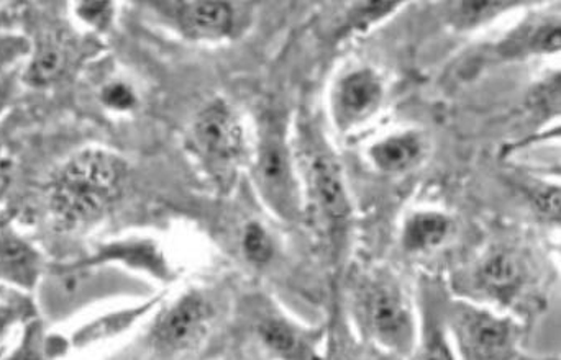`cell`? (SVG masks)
<instances>
[{
	"mask_svg": "<svg viewBox=\"0 0 561 360\" xmlns=\"http://www.w3.org/2000/svg\"><path fill=\"white\" fill-rule=\"evenodd\" d=\"M193 141L214 176L227 184L243 154V135L236 115L224 104H214L197 115Z\"/></svg>",
	"mask_w": 561,
	"mask_h": 360,
	"instance_id": "cell-9",
	"label": "cell"
},
{
	"mask_svg": "<svg viewBox=\"0 0 561 360\" xmlns=\"http://www.w3.org/2000/svg\"><path fill=\"white\" fill-rule=\"evenodd\" d=\"M451 231H454V220L444 211H414L402 224V249L408 254L432 253L447 243Z\"/></svg>",
	"mask_w": 561,
	"mask_h": 360,
	"instance_id": "cell-13",
	"label": "cell"
},
{
	"mask_svg": "<svg viewBox=\"0 0 561 360\" xmlns=\"http://www.w3.org/2000/svg\"><path fill=\"white\" fill-rule=\"evenodd\" d=\"M127 166L105 151H84L72 158L51 191V207L68 223H85L101 217L115 200Z\"/></svg>",
	"mask_w": 561,
	"mask_h": 360,
	"instance_id": "cell-2",
	"label": "cell"
},
{
	"mask_svg": "<svg viewBox=\"0 0 561 360\" xmlns=\"http://www.w3.org/2000/svg\"><path fill=\"white\" fill-rule=\"evenodd\" d=\"M526 48V51L552 53L560 49V23H546L527 33V42L514 45V51Z\"/></svg>",
	"mask_w": 561,
	"mask_h": 360,
	"instance_id": "cell-19",
	"label": "cell"
},
{
	"mask_svg": "<svg viewBox=\"0 0 561 360\" xmlns=\"http://www.w3.org/2000/svg\"><path fill=\"white\" fill-rule=\"evenodd\" d=\"M111 7L108 2H82L79 3L78 15L91 25H102L108 22Z\"/></svg>",
	"mask_w": 561,
	"mask_h": 360,
	"instance_id": "cell-24",
	"label": "cell"
},
{
	"mask_svg": "<svg viewBox=\"0 0 561 360\" xmlns=\"http://www.w3.org/2000/svg\"><path fill=\"white\" fill-rule=\"evenodd\" d=\"M247 320L253 336L263 349L276 360H322L319 351L322 333L287 318L283 312L262 295L247 303Z\"/></svg>",
	"mask_w": 561,
	"mask_h": 360,
	"instance_id": "cell-8",
	"label": "cell"
},
{
	"mask_svg": "<svg viewBox=\"0 0 561 360\" xmlns=\"http://www.w3.org/2000/svg\"><path fill=\"white\" fill-rule=\"evenodd\" d=\"M240 253L253 267H266L278 253L272 231L259 220H250L240 230Z\"/></svg>",
	"mask_w": 561,
	"mask_h": 360,
	"instance_id": "cell-18",
	"label": "cell"
},
{
	"mask_svg": "<svg viewBox=\"0 0 561 360\" xmlns=\"http://www.w3.org/2000/svg\"><path fill=\"white\" fill-rule=\"evenodd\" d=\"M13 94V79L0 78V112L7 107Z\"/></svg>",
	"mask_w": 561,
	"mask_h": 360,
	"instance_id": "cell-26",
	"label": "cell"
},
{
	"mask_svg": "<svg viewBox=\"0 0 561 360\" xmlns=\"http://www.w3.org/2000/svg\"><path fill=\"white\" fill-rule=\"evenodd\" d=\"M30 51L28 42L22 36H0V71Z\"/></svg>",
	"mask_w": 561,
	"mask_h": 360,
	"instance_id": "cell-23",
	"label": "cell"
},
{
	"mask_svg": "<svg viewBox=\"0 0 561 360\" xmlns=\"http://www.w3.org/2000/svg\"><path fill=\"white\" fill-rule=\"evenodd\" d=\"M513 5V2H460L457 3L455 20L460 22V25H474L496 15L504 7Z\"/></svg>",
	"mask_w": 561,
	"mask_h": 360,
	"instance_id": "cell-20",
	"label": "cell"
},
{
	"mask_svg": "<svg viewBox=\"0 0 561 360\" xmlns=\"http://www.w3.org/2000/svg\"><path fill=\"white\" fill-rule=\"evenodd\" d=\"M322 360H402L394 356L386 355L381 349L375 348L365 341V345L356 341L350 332L348 325L343 320L339 306L332 315V325H330L329 339H327L325 352Z\"/></svg>",
	"mask_w": 561,
	"mask_h": 360,
	"instance_id": "cell-16",
	"label": "cell"
},
{
	"mask_svg": "<svg viewBox=\"0 0 561 360\" xmlns=\"http://www.w3.org/2000/svg\"><path fill=\"white\" fill-rule=\"evenodd\" d=\"M42 272L35 247L12 230H0V279L32 289Z\"/></svg>",
	"mask_w": 561,
	"mask_h": 360,
	"instance_id": "cell-14",
	"label": "cell"
},
{
	"mask_svg": "<svg viewBox=\"0 0 561 360\" xmlns=\"http://www.w3.org/2000/svg\"><path fill=\"white\" fill-rule=\"evenodd\" d=\"M348 309L363 341L405 360L414 351L419 328L414 306L399 277L386 267H369L348 280Z\"/></svg>",
	"mask_w": 561,
	"mask_h": 360,
	"instance_id": "cell-1",
	"label": "cell"
},
{
	"mask_svg": "<svg viewBox=\"0 0 561 360\" xmlns=\"http://www.w3.org/2000/svg\"><path fill=\"white\" fill-rule=\"evenodd\" d=\"M68 66V43L62 36L49 33L36 43L32 59L23 72V82L32 88H48L66 74Z\"/></svg>",
	"mask_w": 561,
	"mask_h": 360,
	"instance_id": "cell-15",
	"label": "cell"
},
{
	"mask_svg": "<svg viewBox=\"0 0 561 360\" xmlns=\"http://www.w3.org/2000/svg\"><path fill=\"white\" fill-rule=\"evenodd\" d=\"M23 309L19 305H10V303H0V339L10 332L19 320H22Z\"/></svg>",
	"mask_w": 561,
	"mask_h": 360,
	"instance_id": "cell-25",
	"label": "cell"
},
{
	"mask_svg": "<svg viewBox=\"0 0 561 360\" xmlns=\"http://www.w3.org/2000/svg\"><path fill=\"white\" fill-rule=\"evenodd\" d=\"M382 84L371 69H359L342 79L333 95V115L340 128H350L378 111Z\"/></svg>",
	"mask_w": 561,
	"mask_h": 360,
	"instance_id": "cell-10",
	"label": "cell"
},
{
	"mask_svg": "<svg viewBox=\"0 0 561 360\" xmlns=\"http://www.w3.org/2000/svg\"><path fill=\"white\" fill-rule=\"evenodd\" d=\"M174 16L184 35L197 39H217L233 28V9L230 3L216 0L173 3Z\"/></svg>",
	"mask_w": 561,
	"mask_h": 360,
	"instance_id": "cell-12",
	"label": "cell"
},
{
	"mask_svg": "<svg viewBox=\"0 0 561 360\" xmlns=\"http://www.w3.org/2000/svg\"><path fill=\"white\" fill-rule=\"evenodd\" d=\"M253 182L263 204L280 221L293 224L304 217L302 194L278 121H268L263 128L253 164Z\"/></svg>",
	"mask_w": 561,
	"mask_h": 360,
	"instance_id": "cell-5",
	"label": "cell"
},
{
	"mask_svg": "<svg viewBox=\"0 0 561 360\" xmlns=\"http://www.w3.org/2000/svg\"><path fill=\"white\" fill-rule=\"evenodd\" d=\"M309 214L313 227L322 231L333 249L343 246L352 223L353 207L343 181L342 170L332 156L319 154L307 171V205L304 214Z\"/></svg>",
	"mask_w": 561,
	"mask_h": 360,
	"instance_id": "cell-6",
	"label": "cell"
},
{
	"mask_svg": "<svg viewBox=\"0 0 561 360\" xmlns=\"http://www.w3.org/2000/svg\"><path fill=\"white\" fill-rule=\"evenodd\" d=\"M445 302L447 297L442 293L437 283H427L424 287L421 329L414 351L405 360H458L445 326Z\"/></svg>",
	"mask_w": 561,
	"mask_h": 360,
	"instance_id": "cell-11",
	"label": "cell"
},
{
	"mask_svg": "<svg viewBox=\"0 0 561 360\" xmlns=\"http://www.w3.org/2000/svg\"><path fill=\"white\" fill-rule=\"evenodd\" d=\"M101 101L112 111H130L137 97L127 84L112 82L102 89Z\"/></svg>",
	"mask_w": 561,
	"mask_h": 360,
	"instance_id": "cell-22",
	"label": "cell"
},
{
	"mask_svg": "<svg viewBox=\"0 0 561 360\" xmlns=\"http://www.w3.org/2000/svg\"><path fill=\"white\" fill-rule=\"evenodd\" d=\"M217 318V305L204 290H190L160 313L150 341L160 355L176 358L199 348Z\"/></svg>",
	"mask_w": 561,
	"mask_h": 360,
	"instance_id": "cell-7",
	"label": "cell"
},
{
	"mask_svg": "<svg viewBox=\"0 0 561 360\" xmlns=\"http://www.w3.org/2000/svg\"><path fill=\"white\" fill-rule=\"evenodd\" d=\"M45 359V345H43V332L38 322H32L26 326L25 335L19 348L3 360H43Z\"/></svg>",
	"mask_w": 561,
	"mask_h": 360,
	"instance_id": "cell-21",
	"label": "cell"
},
{
	"mask_svg": "<svg viewBox=\"0 0 561 360\" xmlns=\"http://www.w3.org/2000/svg\"><path fill=\"white\" fill-rule=\"evenodd\" d=\"M536 267L527 247L511 241H496L458 276V292L467 299L483 300L506 309L529 303ZM470 300V302H471Z\"/></svg>",
	"mask_w": 561,
	"mask_h": 360,
	"instance_id": "cell-4",
	"label": "cell"
},
{
	"mask_svg": "<svg viewBox=\"0 0 561 360\" xmlns=\"http://www.w3.org/2000/svg\"><path fill=\"white\" fill-rule=\"evenodd\" d=\"M421 140L414 135H399L371 148L373 163L381 173L399 174L414 166L421 158Z\"/></svg>",
	"mask_w": 561,
	"mask_h": 360,
	"instance_id": "cell-17",
	"label": "cell"
},
{
	"mask_svg": "<svg viewBox=\"0 0 561 360\" xmlns=\"http://www.w3.org/2000/svg\"><path fill=\"white\" fill-rule=\"evenodd\" d=\"M444 316L458 360H524L520 342L526 326L513 315H500L470 300H447Z\"/></svg>",
	"mask_w": 561,
	"mask_h": 360,
	"instance_id": "cell-3",
	"label": "cell"
}]
</instances>
